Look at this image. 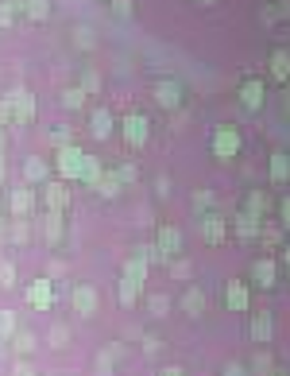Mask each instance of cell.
Returning <instances> with one entry per match:
<instances>
[{
  "mask_svg": "<svg viewBox=\"0 0 290 376\" xmlns=\"http://www.w3.org/2000/svg\"><path fill=\"white\" fill-rule=\"evenodd\" d=\"M12 101V125H31L35 120V97L27 90H12L8 93Z\"/></svg>",
  "mask_w": 290,
  "mask_h": 376,
  "instance_id": "10",
  "label": "cell"
},
{
  "mask_svg": "<svg viewBox=\"0 0 290 376\" xmlns=\"http://www.w3.org/2000/svg\"><path fill=\"white\" fill-rule=\"evenodd\" d=\"M105 171H108V167H105V163H101L97 155H85V167H82V183L97 190V183H101V179H105Z\"/></svg>",
  "mask_w": 290,
  "mask_h": 376,
  "instance_id": "24",
  "label": "cell"
},
{
  "mask_svg": "<svg viewBox=\"0 0 290 376\" xmlns=\"http://www.w3.org/2000/svg\"><path fill=\"white\" fill-rule=\"evenodd\" d=\"M194 4H201V8H209V4H217V0H194Z\"/></svg>",
  "mask_w": 290,
  "mask_h": 376,
  "instance_id": "55",
  "label": "cell"
},
{
  "mask_svg": "<svg viewBox=\"0 0 290 376\" xmlns=\"http://www.w3.org/2000/svg\"><path fill=\"white\" fill-rule=\"evenodd\" d=\"M12 20H16V8L8 0H0V27H12Z\"/></svg>",
  "mask_w": 290,
  "mask_h": 376,
  "instance_id": "45",
  "label": "cell"
},
{
  "mask_svg": "<svg viewBox=\"0 0 290 376\" xmlns=\"http://www.w3.org/2000/svg\"><path fill=\"white\" fill-rule=\"evenodd\" d=\"M143 353H147V357H155V353H159V342H155V337H143Z\"/></svg>",
  "mask_w": 290,
  "mask_h": 376,
  "instance_id": "51",
  "label": "cell"
},
{
  "mask_svg": "<svg viewBox=\"0 0 290 376\" xmlns=\"http://www.w3.org/2000/svg\"><path fill=\"white\" fill-rule=\"evenodd\" d=\"M93 365H97V372H101V376H113V368H116V349H108V353L101 349L97 357H93Z\"/></svg>",
  "mask_w": 290,
  "mask_h": 376,
  "instance_id": "34",
  "label": "cell"
},
{
  "mask_svg": "<svg viewBox=\"0 0 290 376\" xmlns=\"http://www.w3.org/2000/svg\"><path fill=\"white\" fill-rule=\"evenodd\" d=\"M252 372H256V376H271L275 372V357L267 349H259L256 357H252Z\"/></svg>",
  "mask_w": 290,
  "mask_h": 376,
  "instance_id": "32",
  "label": "cell"
},
{
  "mask_svg": "<svg viewBox=\"0 0 290 376\" xmlns=\"http://www.w3.org/2000/svg\"><path fill=\"white\" fill-rule=\"evenodd\" d=\"M4 175H8V167H4V155H0V179H4Z\"/></svg>",
  "mask_w": 290,
  "mask_h": 376,
  "instance_id": "54",
  "label": "cell"
},
{
  "mask_svg": "<svg viewBox=\"0 0 290 376\" xmlns=\"http://www.w3.org/2000/svg\"><path fill=\"white\" fill-rule=\"evenodd\" d=\"M24 16L35 20V24H39V20H47L50 16V0H27V4H24Z\"/></svg>",
  "mask_w": 290,
  "mask_h": 376,
  "instance_id": "33",
  "label": "cell"
},
{
  "mask_svg": "<svg viewBox=\"0 0 290 376\" xmlns=\"http://www.w3.org/2000/svg\"><path fill=\"white\" fill-rule=\"evenodd\" d=\"M4 209H8V206H4V198H0V221H4Z\"/></svg>",
  "mask_w": 290,
  "mask_h": 376,
  "instance_id": "57",
  "label": "cell"
},
{
  "mask_svg": "<svg viewBox=\"0 0 290 376\" xmlns=\"http://www.w3.org/2000/svg\"><path fill=\"white\" fill-rule=\"evenodd\" d=\"M244 209H248L252 218L263 221V214H267V198H263V190H252L248 198H244Z\"/></svg>",
  "mask_w": 290,
  "mask_h": 376,
  "instance_id": "30",
  "label": "cell"
},
{
  "mask_svg": "<svg viewBox=\"0 0 290 376\" xmlns=\"http://www.w3.org/2000/svg\"><path fill=\"white\" fill-rule=\"evenodd\" d=\"M78 85H82L85 93H101V74H97L93 67H85V70H82V82H78Z\"/></svg>",
  "mask_w": 290,
  "mask_h": 376,
  "instance_id": "35",
  "label": "cell"
},
{
  "mask_svg": "<svg viewBox=\"0 0 290 376\" xmlns=\"http://www.w3.org/2000/svg\"><path fill=\"white\" fill-rule=\"evenodd\" d=\"M70 307H74V314L93 318V314H97V307H101L97 287H93V284H74V291H70Z\"/></svg>",
  "mask_w": 290,
  "mask_h": 376,
  "instance_id": "4",
  "label": "cell"
},
{
  "mask_svg": "<svg viewBox=\"0 0 290 376\" xmlns=\"http://www.w3.org/2000/svg\"><path fill=\"white\" fill-rule=\"evenodd\" d=\"M232 233L240 237V241H252V237H259L263 229H259V218H252L248 209H240V214L232 218Z\"/></svg>",
  "mask_w": 290,
  "mask_h": 376,
  "instance_id": "20",
  "label": "cell"
},
{
  "mask_svg": "<svg viewBox=\"0 0 290 376\" xmlns=\"http://www.w3.org/2000/svg\"><path fill=\"white\" fill-rule=\"evenodd\" d=\"M0 155H4V128H0Z\"/></svg>",
  "mask_w": 290,
  "mask_h": 376,
  "instance_id": "56",
  "label": "cell"
},
{
  "mask_svg": "<svg viewBox=\"0 0 290 376\" xmlns=\"http://www.w3.org/2000/svg\"><path fill=\"white\" fill-rule=\"evenodd\" d=\"M182 310H186V314H190V318L205 314V291L190 284V287H186V291H182Z\"/></svg>",
  "mask_w": 290,
  "mask_h": 376,
  "instance_id": "22",
  "label": "cell"
},
{
  "mask_svg": "<svg viewBox=\"0 0 290 376\" xmlns=\"http://www.w3.org/2000/svg\"><path fill=\"white\" fill-rule=\"evenodd\" d=\"M35 190H31V183H24V186H16V190L8 194V198H4V206L12 209V218H27V214H31L35 209Z\"/></svg>",
  "mask_w": 290,
  "mask_h": 376,
  "instance_id": "11",
  "label": "cell"
},
{
  "mask_svg": "<svg viewBox=\"0 0 290 376\" xmlns=\"http://www.w3.org/2000/svg\"><path fill=\"white\" fill-rule=\"evenodd\" d=\"M47 345H50V349H66V345H70V326H66V322H55V326L47 330Z\"/></svg>",
  "mask_w": 290,
  "mask_h": 376,
  "instance_id": "29",
  "label": "cell"
},
{
  "mask_svg": "<svg viewBox=\"0 0 290 376\" xmlns=\"http://www.w3.org/2000/svg\"><path fill=\"white\" fill-rule=\"evenodd\" d=\"M27 237H31L27 221H24V218H16V221H12V241H16V244H27Z\"/></svg>",
  "mask_w": 290,
  "mask_h": 376,
  "instance_id": "43",
  "label": "cell"
},
{
  "mask_svg": "<svg viewBox=\"0 0 290 376\" xmlns=\"http://www.w3.org/2000/svg\"><path fill=\"white\" fill-rule=\"evenodd\" d=\"M155 105H159V109H166V113H174L178 105H182V85L171 82V78H166V82H159L155 85Z\"/></svg>",
  "mask_w": 290,
  "mask_h": 376,
  "instance_id": "15",
  "label": "cell"
},
{
  "mask_svg": "<svg viewBox=\"0 0 290 376\" xmlns=\"http://www.w3.org/2000/svg\"><path fill=\"white\" fill-rule=\"evenodd\" d=\"M0 287H4V291L16 287V264H12V260H0Z\"/></svg>",
  "mask_w": 290,
  "mask_h": 376,
  "instance_id": "37",
  "label": "cell"
},
{
  "mask_svg": "<svg viewBox=\"0 0 290 376\" xmlns=\"http://www.w3.org/2000/svg\"><path fill=\"white\" fill-rule=\"evenodd\" d=\"M66 237V218H62V209H43V241L47 249H58Z\"/></svg>",
  "mask_w": 290,
  "mask_h": 376,
  "instance_id": "7",
  "label": "cell"
},
{
  "mask_svg": "<svg viewBox=\"0 0 290 376\" xmlns=\"http://www.w3.org/2000/svg\"><path fill=\"white\" fill-rule=\"evenodd\" d=\"M140 295H143V284H136V279L120 276V284H116V302H120V307L132 310L136 302H140Z\"/></svg>",
  "mask_w": 290,
  "mask_h": 376,
  "instance_id": "17",
  "label": "cell"
},
{
  "mask_svg": "<svg viewBox=\"0 0 290 376\" xmlns=\"http://www.w3.org/2000/svg\"><path fill=\"white\" fill-rule=\"evenodd\" d=\"M155 249L163 252V260L182 256V229H174V225H159V229H155Z\"/></svg>",
  "mask_w": 290,
  "mask_h": 376,
  "instance_id": "8",
  "label": "cell"
},
{
  "mask_svg": "<svg viewBox=\"0 0 290 376\" xmlns=\"http://www.w3.org/2000/svg\"><path fill=\"white\" fill-rule=\"evenodd\" d=\"M27 307L31 310H39V314H47L50 307H55V284H50V279H31V284H27Z\"/></svg>",
  "mask_w": 290,
  "mask_h": 376,
  "instance_id": "6",
  "label": "cell"
},
{
  "mask_svg": "<svg viewBox=\"0 0 290 376\" xmlns=\"http://www.w3.org/2000/svg\"><path fill=\"white\" fill-rule=\"evenodd\" d=\"M147 310L155 318H166V310H171V299H166V295H151L147 299Z\"/></svg>",
  "mask_w": 290,
  "mask_h": 376,
  "instance_id": "40",
  "label": "cell"
},
{
  "mask_svg": "<svg viewBox=\"0 0 290 376\" xmlns=\"http://www.w3.org/2000/svg\"><path fill=\"white\" fill-rule=\"evenodd\" d=\"M159 376H182V368H178V365H166V368H159Z\"/></svg>",
  "mask_w": 290,
  "mask_h": 376,
  "instance_id": "52",
  "label": "cell"
},
{
  "mask_svg": "<svg viewBox=\"0 0 290 376\" xmlns=\"http://www.w3.org/2000/svg\"><path fill=\"white\" fill-rule=\"evenodd\" d=\"M66 206H70L66 179H58V183H43V209H66Z\"/></svg>",
  "mask_w": 290,
  "mask_h": 376,
  "instance_id": "14",
  "label": "cell"
},
{
  "mask_svg": "<svg viewBox=\"0 0 290 376\" xmlns=\"http://www.w3.org/2000/svg\"><path fill=\"white\" fill-rule=\"evenodd\" d=\"M50 144H55V148H66V144H74V128H55V132H50Z\"/></svg>",
  "mask_w": 290,
  "mask_h": 376,
  "instance_id": "41",
  "label": "cell"
},
{
  "mask_svg": "<svg viewBox=\"0 0 290 376\" xmlns=\"http://www.w3.org/2000/svg\"><path fill=\"white\" fill-rule=\"evenodd\" d=\"M248 337L256 345H271V337H275V318H271V310H259V314H252Z\"/></svg>",
  "mask_w": 290,
  "mask_h": 376,
  "instance_id": "12",
  "label": "cell"
},
{
  "mask_svg": "<svg viewBox=\"0 0 290 376\" xmlns=\"http://www.w3.org/2000/svg\"><path fill=\"white\" fill-rule=\"evenodd\" d=\"M282 260H287V264H290V241L282 244Z\"/></svg>",
  "mask_w": 290,
  "mask_h": 376,
  "instance_id": "53",
  "label": "cell"
},
{
  "mask_svg": "<svg viewBox=\"0 0 290 376\" xmlns=\"http://www.w3.org/2000/svg\"><path fill=\"white\" fill-rule=\"evenodd\" d=\"M74 43H78V47H82V50H93V47H97V39H93V27H74Z\"/></svg>",
  "mask_w": 290,
  "mask_h": 376,
  "instance_id": "36",
  "label": "cell"
},
{
  "mask_svg": "<svg viewBox=\"0 0 290 376\" xmlns=\"http://www.w3.org/2000/svg\"><path fill=\"white\" fill-rule=\"evenodd\" d=\"M271 183H290V155L275 151L271 155Z\"/></svg>",
  "mask_w": 290,
  "mask_h": 376,
  "instance_id": "27",
  "label": "cell"
},
{
  "mask_svg": "<svg viewBox=\"0 0 290 376\" xmlns=\"http://www.w3.org/2000/svg\"><path fill=\"white\" fill-rule=\"evenodd\" d=\"M271 78L275 82H290V50H275L271 55Z\"/></svg>",
  "mask_w": 290,
  "mask_h": 376,
  "instance_id": "26",
  "label": "cell"
},
{
  "mask_svg": "<svg viewBox=\"0 0 290 376\" xmlns=\"http://www.w3.org/2000/svg\"><path fill=\"white\" fill-rule=\"evenodd\" d=\"M113 12L120 20H128V16H132V0H113Z\"/></svg>",
  "mask_w": 290,
  "mask_h": 376,
  "instance_id": "47",
  "label": "cell"
},
{
  "mask_svg": "<svg viewBox=\"0 0 290 376\" xmlns=\"http://www.w3.org/2000/svg\"><path fill=\"white\" fill-rule=\"evenodd\" d=\"M50 179V163L43 155H31V159H24V183H31V186H39V183H47Z\"/></svg>",
  "mask_w": 290,
  "mask_h": 376,
  "instance_id": "18",
  "label": "cell"
},
{
  "mask_svg": "<svg viewBox=\"0 0 290 376\" xmlns=\"http://www.w3.org/2000/svg\"><path fill=\"white\" fill-rule=\"evenodd\" d=\"M171 276L174 279H190V260H186V256H174L171 260Z\"/></svg>",
  "mask_w": 290,
  "mask_h": 376,
  "instance_id": "42",
  "label": "cell"
},
{
  "mask_svg": "<svg viewBox=\"0 0 290 376\" xmlns=\"http://www.w3.org/2000/svg\"><path fill=\"white\" fill-rule=\"evenodd\" d=\"M252 279H256L263 291H275V284H279V272H275V260L271 256H259L256 264H252Z\"/></svg>",
  "mask_w": 290,
  "mask_h": 376,
  "instance_id": "16",
  "label": "cell"
},
{
  "mask_svg": "<svg viewBox=\"0 0 290 376\" xmlns=\"http://www.w3.org/2000/svg\"><path fill=\"white\" fill-rule=\"evenodd\" d=\"M85 97H89V93H85L82 90V85H70V90L66 93H62V109H82V105H85Z\"/></svg>",
  "mask_w": 290,
  "mask_h": 376,
  "instance_id": "31",
  "label": "cell"
},
{
  "mask_svg": "<svg viewBox=\"0 0 290 376\" xmlns=\"http://www.w3.org/2000/svg\"><path fill=\"white\" fill-rule=\"evenodd\" d=\"M120 276L136 279V284H147V276H151V264L140 256V252H136V256H128V260H124V272H120Z\"/></svg>",
  "mask_w": 290,
  "mask_h": 376,
  "instance_id": "23",
  "label": "cell"
},
{
  "mask_svg": "<svg viewBox=\"0 0 290 376\" xmlns=\"http://www.w3.org/2000/svg\"><path fill=\"white\" fill-rule=\"evenodd\" d=\"M236 97H240V105H244L248 113H259V109H263L267 90H263V82H259V78H244L240 90H236Z\"/></svg>",
  "mask_w": 290,
  "mask_h": 376,
  "instance_id": "9",
  "label": "cell"
},
{
  "mask_svg": "<svg viewBox=\"0 0 290 376\" xmlns=\"http://www.w3.org/2000/svg\"><path fill=\"white\" fill-rule=\"evenodd\" d=\"M279 218H282V225L290 229V194H287V198L279 202Z\"/></svg>",
  "mask_w": 290,
  "mask_h": 376,
  "instance_id": "50",
  "label": "cell"
},
{
  "mask_svg": "<svg viewBox=\"0 0 290 376\" xmlns=\"http://www.w3.org/2000/svg\"><path fill=\"white\" fill-rule=\"evenodd\" d=\"M105 4H108V0H105Z\"/></svg>",
  "mask_w": 290,
  "mask_h": 376,
  "instance_id": "60",
  "label": "cell"
},
{
  "mask_svg": "<svg viewBox=\"0 0 290 376\" xmlns=\"http://www.w3.org/2000/svg\"><path fill=\"white\" fill-rule=\"evenodd\" d=\"M209 209H213V190H198L194 194V214H209Z\"/></svg>",
  "mask_w": 290,
  "mask_h": 376,
  "instance_id": "39",
  "label": "cell"
},
{
  "mask_svg": "<svg viewBox=\"0 0 290 376\" xmlns=\"http://www.w3.org/2000/svg\"><path fill=\"white\" fill-rule=\"evenodd\" d=\"M224 307L236 310V314H244V310L252 307V295H248V284H244V279H229V284H224Z\"/></svg>",
  "mask_w": 290,
  "mask_h": 376,
  "instance_id": "13",
  "label": "cell"
},
{
  "mask_svg": "<svg viewBox=\"0 0 290 376\" xmlns=\"http://www.w3.org/2000/svg\"><path fill=\"white\" fill-rule=\"evenodd\" d=\"M12 376H35V368L27 365V361H16V365H12Z\"/></svg>",
  "mask_w": 290,
  "mask_h": 376,
  "instance_id": "49",
  "label": "cell"
},
{
  "mask_svg": "<svg viewBox=\"0 0 290 376\" xmlns=\"http://www.w3.org/2000/svg\"><path fill=\"white\" fill-rule=\"evenodd\" d=\"M221 376H248V368H244V365H236V361H229Z\"/></svg>",
  "mask_w": 290,
  "mask_h": 376,
  "instance_id": "48",
  "label": "cell"
},
{
  "mask_svg": "<svg viewBox=\"0 0 290 376\" xmlns=\"http://www.w3.org/2000/svg\"><path fill=\"white\" fill-rule=\"evenodd\" d=\"M136 252H140V256L147 260V264H159V260H163V252H159L155 244H140V249H136ZM163 264H166V260H163Z\"/></svg>",
  "mask_w": 290,
  "mask_h": 376,
  "instance_id": "44",
  "label": "cell"
},
{
  "mask_svg": "<svg viewBox=\"0 0 290 376\" xmlns=\"http://www.w3.org/2000/svg\"><path fill=\"white\" fill-rule=\"evenodd\" d=\"M20 334V318L16 310H0V342H12Z\"/></svg>",
  "mask_w": 290,
  "mask_h": 376,
  "instance_id": "28",
  "label": "cell"
},
{
  "mask_svg": "<svg viewBox=\"0 0 290 376\" xmlns=\"http://www.w3.org/2000/svg\"><path fill=\"white\" fill-rule=\"evenodd\" d=\"M82 167H85V151L78 144H66V148H55V171L66 183H82Z\"/></svg>",
  "mask_w": 290,
  "mask_h": 376,
  "instance_id": "2",
  "label": "cell"
},
{
  "mask_svg": "<svg viewBox=\"0 0 290 376\" xmlns=\"http://www.w3.org/2000/svg\"><path fill=\"white\" fill-rule=\"evenodd\" d=\"M116 175L124 179V186H132L136 179H140V167H136V159H124V163H120V167H116Z\"/></svg>",
  "mask_w": 290,
  "mask_h": 376,
  "instance_id": "38",
  "label": "cell"
},
{
  "mask_svg": "<svg viewBox=\"0 0 290 376\" xmlns=\"http://www.w3.org/2000/svg\"><path fill=\"white\" fill-rule=\"evenodd\" d=\"M244 148V136L240 128H232V125H221L213 128V140H209V151H213V159H221V163H229V159H236Z\"/></svg>",
  "mask_w": 290,
  "mask_h": 376,
  "instance_id": "1",
  "label": "cell"
},
{
  "mask_svg": "<svg viewBox=\"0 0 290 376\" xmlns=\"http://www.w3.org/2000/svg\"><path fill=\"white\" fill-rule=\"evenodd\" d=\"M97 194H101L105 202H116L120 194H124V179L116 175V167H113V171H105V179L97 183Z\"/></svg>",
  "mask_w": 290,
  "mask_h": 376,
  "instance_id": "21",
  "label": "cell"
},
{
  "mask_svg": "<svg viewBox=\"0 0 290 376\" xmlns=\"http://www.w3.org/2000/svg\"><path fill=\"white\" fill-rule=\"evenodd\" d=\"M287 109H290V97H287Z\"/></svg>",
  "mask_w": 290,
  "mask_h": 376,
  "instance_id": "59",
  "label": "cell"
},
{
  "mask_svg": "<svg viewBox=\"0 0 290 376\" xmlns=\"http://www.w3.org/2000/svg\"><path fill=\"white\" fill-rule=\"evenodd\" d=\"M89 132H93V140H108V136L116 132L113 113H108V109H93V117H89Z\"/></svg>",
  "mask_w": 290,
  "mask_h": 376,
  "instance_id": "19",
  "label": "cell"
},
{
  "mask_svg": "<svg viewBox=\"0 0 290 376\" xmlns=\"http://www.w3.org/2000/svg\"><path fill=\"white\" fill-rule=\"evenodd\" d=\"M201 241L205 244H221L229 241V218L224 214H217V209H209V214H201Z\"/></svg>",
  "mask_w": 290,
  "mask_h": 376,
  "instance_id": "5",
  "label": "cell"
},
{
  "mask_svg": "<svg viewBox=\"0 0 290 376\" xmlns=\"http://www.w3.org/2000/svg\"><path fill=\"white\" fill-rule=\"evenodd\" d=\"M12 349H16V357H31V353L39 349V337H35L31 330H20V334L12 337Z\"/></svg>",
  "mask_w": 290,
  "mask_h": 376,
  "instance_id": "25",
  "label": "cell"
},
{
  "mask_svg": "<svg viewBox=\"0 0 290 376\" xmlns=\"http://www.w3.org/2000/svg\"><path fill=\"white\" fill-rule=\"evenodd\" d=\"M271 376H290V372H282V368H275V372Z\"/></svg>",
  "mask_w": 290,
  "mask_h": 376,
  "instance_id": "58",
  "label": "cell"
},
{
  "mask_svg": "<svg viewBox=\"0 0 290 376\" xmlns=\"http://www.w3.org/2000/svg\"><path fill=\"white\" fill-rule=\"evenodd\" d=\"M120 136H124V144L132 151H140L143 144H147V136H151V120L143 117V113H128V117L120 120Z\"/></svg>",
  "mask_w": 290,
  "mask_h": 376,
  "instance_id": "3",
  "label": "cell"
},
{
  "mask_svg": "<svg viewBox=\"0 0 290 376\" xmlns=\"http://www.w3.org/2000/svg\"><path fill=\"white\" fill-rule=\"evenodd\" d=\"M8 125H12V101L0 97V128H8Z\"/></svg>",
  "mask_w": 290,
  "mask_h": 376,
  "instance_id": "46",
  "label": "cell"
}]
</instances>
